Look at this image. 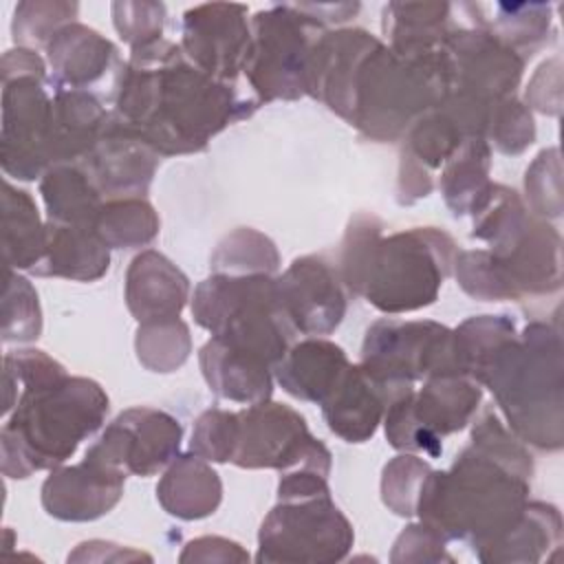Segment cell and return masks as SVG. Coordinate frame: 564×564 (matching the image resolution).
<instances>
[{
	"label": "cell",
	"instance_id": "obj_47",
	"mask_svg": "<svg viewBox=\"0 0 564 564\" xmlns=\"http://www.w3.org/2000/svg\"><path fill=\"white\" fill-rule=\"evenodd\" d=\"M112 24L130 51L163 40L165 7L161 2H115Z\"/></svg>",
	"mask_w": 564,
	"mask_h": 564
},
{
	"label": "cell",
	"instance_id": "obj_41",
	"mask_svg": "<svg viewBox=\"0 0 564 564\" xmlns=\"http://www.w3.org/2000/svg\"><path fill=\"white\" fill-rule=\"evenodd\" d=\"M432 471L419 454H399L386 463L381 474V500L383 505L401 518H414L419 496L427 474Z\"/></svg>",
	"mask_w": 564,
	"mask_h": 564
},
{
	"label": "cell",
	"instance_id": "obj_20",
	"mask_svg": "<svg viewBox=\"0 0 564 564\" xmlns=\"http://www.w3.org/2000/svg\"><path fill=\"white\" fill-rule=\"evenodd\" d=\"M397 397L394 390L377 381L361 364H350L319 405L335 436L346 443H366L375 436L390 401Z\"/></svg>",
	"mask_w": 564,
	"mask_h": 564
},
{
	"label": "cell",
	"instance_id": "obj_4",
	"mask_svg": "<svg viewBox=\"0 0 564 564\" xmlns=\"http://www.w3.org/2000/svg\"><path fill=\"white\" fill-rule=\"evenodd\" d=\"M381 231L383 223L372 214L350 218L337 264L346 291L388 315L434 304L454 271V238L436 227Z\"/></svg>",
	"mask_w": 564,
	"mask_h": 564
},
{
	"label": "cell",
	"instance_id": "obj_7",
	"mask_svg": "<svg viewBox=\"0 0 564 564\" xmlns=\"http://www.w3.org/2000/svg\"><path fill=\"white\" fill-rule=\"evenodd\" d=\"M192 315L214 339L249 352L271 368L284 357L297 333L280 306L275 275L212 273L194 289Z\"/></svg>",
	"mask_w": 564,
	"mask_h": 564
},
{
	"label": "cell",
	"instance_id": "obj_46",
	"mask_svg": "<svg viewBox=\"0 0 564 564\" xmlns=\"http://www.w3.org/2000/svg\"><path fill=\"white\" fill-rule=\"evenodd\" d=\"M238 443V412L209 408L192 430L189 452L209 463H231Z\"/></svg>",
	"mask_w": 564,
	"mask_h": 564
},
{
	"label": "cell",
	"instance_id": "obj_33",
	"mask_svg": "<svg viewBox=\"0 0 564 564\" xmlns=\"http://www.w3.org/2000/svg\"><path fill=\"white\" fill-rule=\"evenodd\" d=\"M491 145L485 137H467L441 170V194L454 216H467L489 189Z\"/></svg>",
	"mask_w": 564,
	"mask_h": 564
},
{
	"label": "cell",
	"instance_id": "obj_2",
	"mask_svg": "<svg viewBox=\"0 0 564 564\" xmlns=\"http://www.w3.org/2000/svg\"><path fill=\"white\" fill-rule=\"evenodd\" d=\"M258 99L194 66L181 44L159 40L130 51L115 77L112 119L159 156L203 152L227 126L247 119Z\"/></svg>",
	"mask_w": 564,
	"mask_h": 564
},
{
	"label": "cell",
	"instance_id": "obj_37",
	"mask_svg": "<svg viewBox=\"0 0 564 564\" xmlns=\"http://www.w3.org/2000/svg\"><path fill=\"white\" fill-rule=\"evenodd\" d=\"M551 11V4L498 2L494 4V18L485 15L482 24L498 40L524 57V53L531 55L549 40L553 18Z\"/></svg>",
	"mask_w": 564,
	"mask_h": 564
},
{
	"label": "cell",
	"instance_id": "obj_44",
	"mask_svg": "<svg viewBox=\"0 0 564 564\" xmlns=\"http://www.w3.org/2000/svg\"><path fill=\"white\" fill-rule=\"evenodd\" d=\"M485 139L502 154H522L535 141V121L527 104L516 95L500 99L489 112Z\"/></svg>",
	"mask_w": 564,
	"mask_h": 564
},
{
	"label": "cell",
	"instance_id": "obj_14",
	"mask_svg": "<svg viewBox=\"0 0 564 564\" xmlns=\"http://www.w3.org/2000/svg\"><path fill=\"white\" fill-rule=\"evenodd\" d=\"M183 425L165 410L134 405L117 414L86 456L123 471L126 476H154L165 469L181 449Z\"/></svg>",
	"mask_w": 564,
	"mask_h": 564
},
{
	"label": "cell",
	"instance_id": "obj_3",
	"mask_svg": "<svg viewBox=\"0 0 564 564\" xmlns=\"http://www.w3.org/2000/svg\"><path fill=\"white\" fill-rule=\"evenodd\" d=\"M531 476L529 449L487 410L449 469L427 474L416 516L447 542H467L476 553L518 522L529 502Z\"/></svg>",
	"mask_w": 564,
	"mask_h": 564
},
{
	"label": "cell",
	"instance_id": "obj_40",
	"mask_svg": "<svg viewBox=\"0 0 564 564\" xmlns=\"http://www.w3.org/2000/svg\"><path fill=\"white\" fill-rule=\"evenodd\" d=\"M40 333L42 311L37 302V291L24 275L9 269L2 295V341L26 344L37 339Z\"/></svg>",
	"mask_w": 564,
	"mask_h": 564
},
{
	"label": "cell",
	"instance_id": "obj_35",
	"mask_svg": "<svg viewBox=\"0 0 564 564\" xmlns=\"http://www.w3.org/2000/svg\"><path fill=\"white\" fill-rule=\"evenodd\" d=\"M159 214L145 198H112L104 200L95 234L108 249H141L159 236Z\"/></svg>",
	"mask_w": 564,
	"mask_h": 564
},
{
	"label": "cell",
	"instance_id": "obj_1",
	"mask_svg": "<svg viewBox=\"0 0 564 564\" xmlns=\"http://www.w3.org/2000/svg\"><path fill=\"white\" fill-rule=\"evenodd\" d=\"M449 90L445 44L399 55L366 29H337L322 31L311 48L306 95L379 143L403 139L421 115L443 106Z\"/></svg>",
	"mask_w": 564,
	"mask_h": 564
},
{
	"label": "cell",
	"instance_id": "obj_18",
	"mask_svg": "<svg viewBox=\"0 0 564 564\" xmlns=\"http://www.w3.org/2000/svg\"><path fill=\"white\" fill-rule=\"evenodd\" d=\"M161 156L139 137L119 126L112 115L95 148L77 163L104 200L145 198Z\"/></svg>",
	"mask_w": 564,
	"mask_h": 564
},
{
	"label": "cell",
	"instance_id": "obj_5",
	"mask_svg": "<svg viewBox=\"0 0 564 564\" xmlns=\"http://www.w3.org/2000/svg\"><path fill=\"white\" fill-rule=\"evenodd\" d=\"M108 408L106 390L88 377L62 372L24 386L0 432L2 474L29 478L64 465L101 427Z\"/></svg>",
	"mask_w": 564,
	"mask_h": 564
},
{
	"label": "cell",
	"instance_id": "obj_21",
	"mask_svg": "<svg viewBox=\"0 0 564 564\" xmlns=\"http://www.w3.org/2000/svg\"><path fill=\"white\" fill-rule=\"evenodd\" d=\"M189 291L187 275L156 249H143L128 264L126 306L139 324L181 317Z\"/></svg>",
	"mask_w": 564,
	"mask_h": 564
},
{
	"label": "cell",
	"instance_id": "obj_17",
	"mask_svg": "<svg viewBox=\"0 0 564 564\" xmlns=\"http://www.w3.org/2000/svg\"><path fill=\"white\" fill-rule=\"evenodd\" d=\"M126 474L84 456L77 465L51 469L42 482L44 511L62 522H93L110 513L123 496Z\"/></svg>",
	"mask_w": 564,
	"mask_h": 564
},
{
	"label": "cell",
	"instance_id": "obj_53",
	"mask_svg": "<svg viewBox=\"0 0 564 564\" xmlns=\"http://www.w3.org/2000/svg\"><path fill=\"white\" fill-rule=\"evenodd\" d=\"M317 26H328V24H337V22H346L350 20L357 11L359 4L357 2H339V4H297Z\"/></svg>",
	"mask_w": 564,
	"mask_h": 564
},
{
	"label": "cell",
	"instance_id": "obj_38",
	"mask_svg": "<svg viewBox=\"0 0 564 564\" xmlns=\"http://www.w3.org/2000/svg\"><path fill=\"white\" fill-rule=\"evenodd\" d=\"M137 359L150 372H174L192 352L189 326L181 317L141 322L134 335Z\"/></svg>",
	"mask_w": 564,
	"mask_h": 564
},
{
	"label": "cell",
	"instance_id": "obj_34",
	"mask_svg": "<svg viewBox=\"0 0 564 564\" xmlns=\"http://www.w3.org/2000/svg\"><path fill=\"white\" fill-rule=\"evenodd\" d=\"M452 333L458 370L478 383L496 355L518 335L513 319L507 315H474Z\"/></svg>",
	"mask_w": 564,
	"mask_h": 564
},
{
	"label": "cell",
	"instance_id": "obj_9",
	"mask_svg": "<svg viewBox=\"0 0 564 564\" xmlns=\"http://www.w3.org/2000/svg\"><path fill=\"white\" fill-rule=\"evenodd\" d=\"M482 401V386L467 375L445 372L390 401L383 414L388 443L408 454L441 456L443 438L471 423Z\"/></svg>",
	"mask_w": 564,
	"mask_h": 564
},
{
	"label": "cell",
	"instance_id": "obj_8",
	"mask_svg": "<svg viewBox=\"0 0 564 564\" xmlns=\"http://www.w3.org/2000/svg\"><path fill=\"white\" fill-rule=\"evenodd\" d=\"M2 126L0 161L7 176L42 178L48 170V128L53 97L48 66L33 48L15 46L2 55Z\"/></svg>",
	"mask_w": 564,
	"mask_h": 564
},
{
	"label": "cell",
	"instance_id": "obj_32",
	"mask_svg": "<svg viewBox=\"0 0 564 564\" xmlns=\"http://www.w3.org/2000/svg\"><path fill=\"white\" fill-rule=\"evenodd\" d=\"M469 216L474 218L471 238L487 242L494 256H505L513 249L533 220L520 194L500 183L489 185Z\"/></svg>",
	"mask_w": 564,
	"mask_h": 564
},
{
	"label": "cell",
	"instance_id": "obj_25",
	"mask_svg": "<svg viewBox=\"0 0 564 564\" xmlns=\"http://www.w3.org/2000/svg\"><path fill=\"white\" fill-rule=\"evenodd\" d=\"M348 366L350 361L341 346L324 337H308L291 344L275 364L273 377L291 397L319 405Z\"/></svg>",
	"mask_w": 564,
	"mask_h": 564
},
{
	"label": "cell",
	"instance_id": "obj_16",
	"mask_svg": "<svg viewBox=\"0 0 564 564\" xmlns=\"http://www.w3.org/2000/svg\"><path fill=\"white\" fill-rule=\"evenodd\" d=\"M251 42V24L245 4L209 2L187 9L181 29L185 57L203 73L234 82L245 68Z\"/></svg>",
	"mask_w": 564,
	"mask_h": 564
},
{
	"label": "cell",
	"instance_id": "obj_48",
	"mask_svg": "<svg viewBox=\"0 0 564 564\" xmlns=\"http://www.w3.org/2000/svg\"><path fill=\"white\" fill-rule=\"evenodd\" d=\"M390 560L394 564L405 562H454L447 553V540L425 522L408 524L394 540Z\"/></svg>",
	"mask_w": 564,
	"mask_h": 564
},
{
	"label": "cell",
	"instance_id": "obj_28",
	"mask_svg": "<svg viewBox=\"0 0 564 564\" xmlns=\"http://www.w3.org/2000/svg\"><path fill=\"white\" fill-rule=\"evenodd\" d=\"M562 546V513L557 507L540 500H529L518 522L498 540L476 551L480 562L494 564H533L551 560V551Z\"/></svg>",
	"mask_w": 564,
	"mask_h": 564
},
{
	"label": "cell",
	"instance_id": "obj_31",
	"mask_svg": "<svg viewBox=\"0 0 564 564\" xmlns=\"http://www.w3.org/2000/svg\"><path fill=\"white\" fill-rule=\"evenodd\" d=\"M40 194L46 207V220L59 225L93 227L104 205V196L77 163L46 170L40 178Z\"/></svg>",
	"mask_w": 564,
	"mask_h": 564
},
{
	"label": "cell",
	"instance_id": "obj_12",
	"mask_svg": "<svg viewBox=\"0 0 564 564\" xmlns=\"http://www.w3.org/2000/svg\"><path fill=\"white\" fill-rule=\"evenodd\" d=\"M359 364L397 394L427 377L460 372L452 328L432 319H377L366 330Z\"/></svg>",
	"mask_w": 564,
	"mask_h": 564
},
{
	"label": "cell",
	"instance_id": "obj_43",
	"mask_svg": "<svg viewBox=\"0 0 564 564\" xmlns=\"http://www.w3.org/2000/svg\"><path fill=\"white\" fill-rule=\"evenodd\" d=\"M454 275L458 280V286L476 300H482V302L516 300L496 256L489 249L456 251Z\"/></svg>",
	"mask_w": 564,
	"mask_h": 564
},
{
	"label": "cell",
	"instance_id": "obj_10",
	"mask_svg": "<svg viewBox=\"0 0 564 564\" xmlns=\"http://www.w3.org/2000/svg\"><path fill=\"white\" fill-rule=\"evenodd\" d=\"M245 77L258 101H293L306 95L308 57L324 29L297 4H275L251 20Z\"/></svg>",
	"mask_w": 564,
	"mask_h": 564
},
{
	"label": "cell",
	"instance_id": "obj_26",
	"mask_svg": "<svg viewBox=\"0 0 564 564\" xmlns=\"http://www.w3.org/2000/svg\"><path fill=\"white\" fill-rule=\"evenodd\" d=\"M156 500L178 520H203L223 502V480L209 460L194 452L178 454L156 485Z\"/></svg>",
	"mask_w": 564,
	"mask_h": 564
},
{
	"label": "cell",
	"instance_id": "obj_52",
	"mask_svg": "<svg viewBox=\"0 0 564 564\" xmlns=\"http://www.w3.org/2000/svg\"><path fill=\"white\" fill-rule=\"evenodd\" d=\"M139 560H152L148 553L137 551L132 546H121L108 540H88L75 546L73 553H68V562H139Z\"/></svg>",
	"mask_w": 564,
	"mask_h": 564
},
{
	"label": "cell",
	"instance_id": "obj_49",
	"mask_svg": "<svg viewBox=\"0 0 564 564\" xmlns=\"http://www.w3.org/2000/svg\"><path fill=\"white\" fill-rule=\"evenodd\" d=\"M524 104L531 110H538L542 115L557 117L562 110V62L560 57H553L549 62H542L535 70V75L529 82V88L524 93Z\"/></svg>",
	"mask_w": 564,
	"mask_h": 564
},
{
	"label": "cell",
	"instance_id": "obj_45",
	"mask_svg": "<svg viewBox=\"0 0 564 564\" xmlns=\"http://www.w3.org/2000/svg\"><path fill=\"white\" fill-rule=\"evenodd\" d=\"M527 209L542 220L562 216V163L560 150H542L524 172Z\"/></svg>",
	"mask_w": 564,
	"mask_h": 564
},
{
	"label": "cell",
	"instance_id": "obj_6",
	"mask_svg": "<svg viewBox=\"0 0 564 564\" xmlns=\"http://www.w3.org/2000/svg\"><path fill=\"white\" fill-rule=\"evenodd\" d=\"M489 388L509 430L542 452L564 445L562 333L555 322H531L491 361Z\"/></svg>",
	"mask_w": 564,
	"mask_h": 564
},
{
	"label": "cell",
	"instance_id": "obj_22",
	"mask_svg": "<svg viewBox=\"0 0 564 564\" xmlns=\"http://www.w3.org/2000/svg\"><path fill=\"white\" fill-rule=\"evenodd\" d=\"M110 112L93 90H53L48 128V170L79 163L99 141Z\"/></svg>",
	"mask_w": 564,
	"mask_h": 564
},
{
	"label": "cell",
	"instance_id": "obj_51",
	"mask_svg": "<svg viewBox=\"0 0 564 564\" xmlns=\"http://www.w3.org/2000/svg\"><path fill=\"white\" fill-rule=\"evenodd\" d=\"M432 189H434L432 172H427L412 156L401 152L399 176H397V200H399V205H412V203L430 196Z\"/></svg>",
	"mask_w": 564,
	"mask_h": 564
},
{
	"label": "cell",
	"instance_id": "obj_39",
	"mask_svg": "<svg viewBox=\"0 0 564 564\" xmlns=\"http://www.w3.org/2000/svg\"><path fill=\"white\" fill-rule=\"evenodd\" d=\"M467 134L458 128V123L441 108H434L421 115L403 134V148L408 156H412L427 172L438 170L447 163V159L460 148Z\"/></svg>",
	"mask_w": 564,
	"mask_h": 564
},
{
	"label": "cell",
	"instance_id": "obj_11",
	"mask_svg": "<svg viewBox=\"0 0 564 564\" xmlns=\"http://www.w3.org/2000/svg\"><path fill=\"white\" fill-rule=\"evenodd\" d=\"M352 542V524L330 494L278 500L260 524L256 560L333 564L350 553Z\"/></svg>",
	"mask_w": 564,
	"mask_h": 564
},
{
	"label": "cell",
	"instance_id": "obj_29",
	"mask_svg": "<svg viewBox=\"0 0 564 564\" xmlns=\"http://www.w3.org/2000/svg\"><path fill=\"white\" fill-rule=\"evenodd\" d=\"M454 18V4L447 2H390L383 9L381 29L390 51L416 55L441 48L456 26Z\"/></svg>",
	"mask_w": 564,
	"mask_h": 564
},
{
	"label": "cell",
	"instance_id": "obj_42",
	"mask_svg": "<svg viewBox=\"0 0 564 564\" xmlns=\"http://www.w3.org/2000/svg\"><path fill=\"white\" fill-rule=\"evenodd\" d=\"M77 2H20L11 22L13 42L33 51L46 46L62 26L77 22Z\"/></svg>",
	"mask_w": 564,
	"mask_h": 564
},
{
	"label": "cell",
	"instance_id": "obj_15",
	"mask_svg": "<svg viewBox=\"0 0 564 564\" xmlns=\"http://www.w3.org/2000/svg\"><path fill=\"white\" fill-rule=\"evenodd\" d=\"M278 300L302 335H330L346 317L348 297L339 269L322 256L295 258L275 275Z\"/></svg>",
	"mask_w": 564,
	"mask_h": 564
},
{
	"label": "cell",
	"instance_id": "obj_19",
	"mask_svg": "<svg viewBox=\"0 0 564 564\" xmlns=\"http://www.w3.org/2000/svg\"><path fill=\"white\" fill-rule=\"evenodd\" d=\"M44 51L53 90H88L123 64L117 46L82 22L62 26Z\"/></svg>",
	"mask_w": 564,
	"mask_h": 564
},
{
	"label": "cell",
	"instance_id": "obj_27",
	"mask_svg": "<svg viewBox=\"0 0 564 564\" xmlns=\"http://www.w3.org/2000/svg\"><path fill=\"white\" fill-rule=\"evenodd\" d=\"M110 269V249L93 227L59 225L46 220V247L31 271L42 278H66L73 282H95Z\"/></svg>",
	"mask_w": 564,
	"mask_h": 564
},
{
	"label": "cell",
	"instance_id": "obj_30",
	"mask_svg": "<svg viewBox=\"0 0 564 564\" xmlns=\"http://www.w3.org/2000/svg\"><path fill=\"white\" fill-rule=\"evenodd\" d=\"M2 247L7 269L18 271H33L46 247V223L33 196L9 181L2 185Z\"/></svg>",
	"mask_w": 564,
	"mask_h": 564
},
{
	"label": "cell",
	"instance_id": "obj_23",
	"mask_svg": "<svg viewBox=\"0 0 564 564\" xmlns=\"http://www.w3.org/2000/svg\"><path fill=\"white\" fill-rule=\"evenodd\" d=\"M562 238L553 225L533 216L524 236L505 256H496L516 300L562 289Z\"/></svg>",
	"mask_w": 564,
	"mask_h": 564
},
{
	"label": "cell",
	"instance_id": "obj_24",
	"mask_svg": "<svg viewBox=\"0 0 564 564\" xmlns=\"http://www.w3.org/2000/svg\"><path fill=\"white\" fill-rule=\"evenodd\" d=\"M200 372L209 390L225 401L240 405L264 403L273 394V368L220 339H209L198 350Z\"/></svg>",
	"mask_w": 564,
	"mask_h": 564
},
{
	"label": "cell",
	"instance_id": "obj_50",
	"mask_svg": "<svg viewBox=\"0 0 564 564\" xmlns=\"http://www.w3.org/2000/svg\"><path fill=\"white\" fill-rule=\"evenodd\" d=\"M178 562H249V553L229 538L203 535L183 546Z\"/></svg>",
	"mask_w": 564,
	"mask_h": 564
},
{
	"label": "cell",
	"instance_id": "obj_36",
	"mask_svg": "<svg viewBox=\"0 0 564 564\" xmlns=\"http://www.w3.org/2000/svg\"><path fill=\"white\" fill-rule=\"evenodd\" d=\"M212 273L275 275L280 253L275 242L253 227H238L220 238L212 258Z\"/></svg>",
	"mask_w": 564,
	"mask_h": 564
},
{
	"label": "cell",
	"instance_id": "obj_13",
	"mask_svg": "<svg viewBox=\"0 0 564 564\" xmlns=\"http://www.w3.org/2000/svg\"><path fill=\"white\" fill-rule=\"evenodd\" d=\"M330 452L315 438L306 419L275 401L245 405L238 412V443L231 463L242 469L289 471L311 467L330 474Z\"/></svg>",
	"mask_w": 564,
	"mask_h": 564
}]
</instances>
